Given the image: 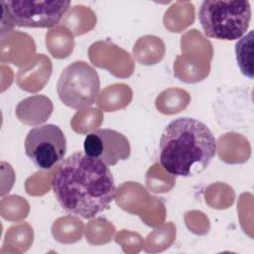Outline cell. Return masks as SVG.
<instances>
[{
    "mask_svg": "<svg viewBox=\"0 0 254 254\" xmlns=\"http://www.w3.org/2000/svg\"><path fill=\"white\" fill-rule=\"evenodd\" d=\"M52 190L65 212L84 219L108 209L117 190L109 166L80 151L59 166L52 178Z\"/></svg>",
    "mask_w": 254,
    "mask_h": 254,
    "instance_id": "cell-1",
    "label": "cell"
},
{
    "mask_svg": "<svg viewBox=\"0 0 254 254\" xmlns=\"http://www.w3.org/2000/svg\"><path fill=\"white\" fill-rule=\"evenodd\" d=\"M216 154V140L201 121L181 117L164 129L159 144L162 167L176 177H191L202 173Z\"/></svg>",
    "mask_w": 254,
    "mask_h": 254,
    "instance_id": "cell-2",
    "label": "cell"
},
{
    "mask_svg": "<svg viewBox=\"0 0 254 254\" xmlns=\"http://www.w3.org/2000/svg\"><path fill=\"white\" fill-rule=\"evenodd\" d=\"M198 21L206 37L234 41L240 39L251 22V6L245 0H205Z\"/></svg>",
    "mask_w": 254,
    "mask_h": 254,
    "instance_id": "cell-3",
    "label": "cell"
},
{
    "mask_svg": "<svg viewBox=\"0 0 254 254\" xmlns=\"http://www.w3.org/2000/svg\"><path fill=\"white\" fill-rule=\"evenodd\" d=\"M99 89L98 73L82 61L69 64L62 71L57 83V92L61 101L75 110L91 106L97 98Z\"/></svg>",
    "mask_w": 254,
    "mask_h": 254,
    "instance_id": "cell-4",
    "label": "cell"
},
{
    "mask_svg": "<svg viewBox=\"0 0 254 254\" xmlns=\"http://www.w3.org/2000/svg\"><path fill=\"white\" fill-rule=\"evenodd\" d=\"M2 20L13 26L25 28H52L67 12L70 1H1Z\"/></svg>",
    "mask_w": 254,
    "mask_h": 254,
    "instance_id": "cell-5",
    "label": "cell"
},
{
    "mask_svg": "<svg viewBox=\"0 0 254 254\" xmlns=\"http://www.w3.org/2000/svg\"><path fill=\"white\" fill-rule=\"evenodd\" d=\"M25 153L34 166L50 170L64 159L66 139L62 129L55 124L32 128L25 139Z\"/></svg>",
    "mask_w": 254,
    "mask_h": 254,
    "instance_id": "cell-6",
    "label": "cell"
},
{
    "mask_svg": "<svg viewBox=\"0 0 254 254\" xmlns=\"http://www.w3.org/2000/svg\"><path fill=\"white\" fill-rule=\"evenodd\" d=\"M83 150L87 156L98 159L107 166L127 160L131 153L128 139L122 133L109 128L96 129L87 134L83 141Z\"/></svg>",
    "mask_w": 254,
    "mask_h": 254,
    "instance_id": "cell-7",
    "label": "cell"
},
{
    "mask_svg": "<svg viewBox=\"0 0 254 254\" xmlns=\"http://www.w3.org/2000/svg\"><path fill=\"white\" fill-rule=\"evenodd\" d=\"M253 34L254 31H250L248 35L241 38L235 45L237 64L241 72L251 79L253 78Z\"/></svg>",
    "mask_w": 254,
    "mask_h": 254,
    "instance_id": "cell-8",
    "label": "cell"
}]
</instances>
